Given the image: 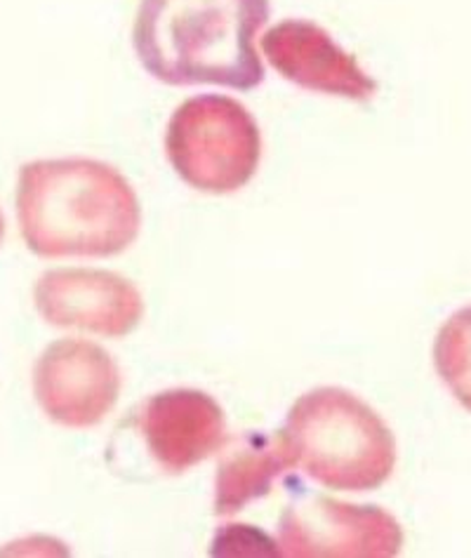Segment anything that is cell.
<instances>
[{"label": "cell", "mask_w": 471, "mask_h": 558, "mask_svg": "<svg viewBox=\"0 0 471 558\" xmlns=\"http://www.w3.org/2000/svg\"><path fill=\"white\" fill-rule=\"evenodd\" d=\"M17 219L38 257H113L137 241L142 208L116 168L93 158H52L20 170Z\"/></svg>", "instance_id": "obj_1"}, {"label": "cell", "mask_w": 471, "mask_h": 558, "mask_svg": "<svg viewBox=\"0 0 471 558\" xmlns=\"http://www.w3.org/2000/svg\"><path fill=\"white\" fill-rule=\"evenodd\" d=\"M267 22L269 0H142L132 43L160 83L247 93L267 76L255 48Z\"/></svg>", "instance_id": "obj_2"}, {"label": "cell", "mask_w": 471, "mask_h": 558, "mask_svg": "<svg viewBox=\"0 0 471 558\" xmlns=\"http://www.w3.org/2000/svg\"><path fill=\"white\" fill-rule=\"evenodd\" d=\"M283 436L294 466L330 490H377L394 472L391 429L371 405L340 387L304 393L290 408Z\"/></svg>", "instance_id": "obj_3"}, {"label": "cell", "mask_w": 471, "mask_h": 558, "mask_svg": "<svg viewBox=\"0 0 471 558\" xmlns=\"http://www.w3.org/2000/svg\"><path fill=\"white\" fill-rule=\"evenodd\" d=\"M166 151L182 182L203 194H233L255 178L262 158L259 128L241 101L198 95L174 109Z\"/></svg>", "instance_id": "obj_4"}, {"label": "cell", "mask_w": 471, "mask_h": 558, "mask_svg": "<svg viewBox=\"0 0 471 558\" xmlns=\"http://www.w3.org/2000/svg\"><path fill=\"white\" fill-rule=\"evenodd\" d=\"M278 542V554L294 558H389L401 551L403 531L399 521L379 507L304 495L281 517Z\"/></svg>", "instance_id": "obj_5"}, {"label": "cell", "mask_w": 471, "mask_h": 558, "mask_svg": "<svg viewBox=\"0 0 471 558\" xmlns=\"http://www.w3.org/2000/svg\"><path fill=\"white\" fill-rule=\"evenodd\" d=\"M121 371L111 354L85 340H57L34 368L36 401L50 420L71 429L95 427L121 396Z\"/></svg>", "instance_id": "obj_6"}, {"label": "cell", "mask_w": 471, "mask_h": 558, "mask_svg": "<svg viewBox=\"0 0 471 558\" xmlns=\"http://www.w3.org/2000/svg\"><path fill=\"white\" fill-rule=\"evenodd\" d=\"M36 310L50 326L125 337L140 326L144 300L123 276L101 269H55L34 290Z\"/></svg>", "instance_id": "obj_7"}, {"label": "cell", "mask_w": 471, "mask_h": 558, "mask_svg": "<svg viewBox=\"0 0 471 558\" xmlns=\"http://www.w3.org/2000/svg\"><path fill=\"white\" fill-rule=\"evenodd\" d=\"M262 52L281 76L304 90L367 101L377 81L335 43L326 28L306 20H286L262 38Z\"/></svg>", "instance_id": "obj_8"}, {"label": "cell", "mask_w": 471, "mask_h": 558, "mask_svg": "<svg viewBox=\"0 0 471 558\" xmlns=\"http://www.w3.org/2000/svg\"><path fill=\"white\" fill-rule=\"evenodd\" d=\"M140 427L156 464L168 474L208 460L225 446L227 422L219 403L198 389H170L152 396Z\"/></svg>", "instance_id": "obj_9"}, {"label": "cell", "mask_w": 471, "mask_h": 558, "mask_svg": "<svg viewBox=\"0 0 471 558\" xmlns=\"http://www.w3.org/2000/svg\"><path fill=\"white\" fill-rule=\"evenodd\" d=\"M290 466L294 460L283 432H247L235 438L217 466L215 513L231 517L253 499L267 497Z\"/></svg>", "instance_id": "obj_10"}, {"label": "cell", "mask_w": 471, "mask_h": 558, "mask_svg": "<svg viewBox=\"0 0 471 558\" xmlns=\"http://www.w3.org/2000/svg\"><path fill=\"white\" fill-rule=\"evenodd\" d=\"M434 363L444 385L471 413V306L455 312L438 330Z\"/></svg>", "instance_id": "obj_11"}, {"label": "cell", "mask_w": 471, "mask_h": 558, "mask_svg": "<svg viewBox=\"0 0 471 558\" xmlns=\"http://www.w3.org/2000/svg\"><path fill=\"white\" fill-rule=\"evenodd\" d=\"M3 236H5V219H3V213H0V243H3Z\"/></svg>", "instance_id": "obj_12"}]
</instances>
